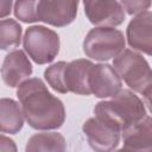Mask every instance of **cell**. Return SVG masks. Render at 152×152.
Here are the masks:
<instances>
[{
  "label": "cell",
  "mask_w": 152,
  "mask_h": 152,
  "mask_svg": "<svg viewBox=\"0 0 152 152\" xmlns=\"http://www.w3.org/2000/svg\"><path fill=\"white\" fill-rule=\"evenodd\" d=\"M40 0H15L14 2V15L23 23L30 24L39 21L38 10Z\"/></svg>",
  "instance_id": "obj_17"
},
{
  "label": "cell",
  "mask_w": 152,
  "mask_h": 152,
  "mask_svg": "<svg viewBox=\"0 0 152 152\" xmlns=\"http://www.w3.org/2000/svg\"><path fill=\"white\" fill-rule=\"evenodd\" d=\"M80 0H40L38 19L55 27L71 24L77 15Z\"/></svg>",
  "instance_id": "obj_8"
},
{
  "label": "cell",
  "mask_w": 152,
  "mask_h": 152,
  "mask_svg": "<svg viewBox=\"0 0 152 152\" xmlns=\"http://www.w3.org/2000/svg\"><path fill=\"white\" fill-rule=\"evenodd\" d=\"M12 4H13V0H1V11H0L1 19H5L11 13Z\"/></svg>",
  "instance_id": "obj_21"
},
{
  "label": "cell",
  "mask_w": 152,
  "mask_h": 152,
  "mask_svg": "<svg viewBox=\"0 0 152 152\" xmlns=\"http://www.w3.org/2000/svg\"><path fill=\"white\" fill-rule=\"evenodd\" d=\"M113 66L134 93L142 94L152 84V69L142 55L135 50L125 49L114 58Z\"/></svg>",
  "instance_id": "obj_4"
},
{
  "label": "cell",
  "mask_w": 152,
  "mask_h": 152,
  "mask_svg": "<svg viewBox=\"0 0 152 152\" xmlns=\"http://www.w3.org/2000/svg\"><path fill=\"white\" fill-rule=\"evenodd\" d=\"M21 26L14 19H2L0 23V48L1 50H8L20 44Z\"/></svg>",
  "instance_id": "obj_16"
},
{
  "label": "cell",
  "mask_w": 152,
  "mask_h": 152,
  "mask_svg": "<svg viewBox=\"0 0 152 152\" xmlns=\"http://www.w3.org/2000/svg\"><path fill=\"white\" fill-rule=\"evenodd\" d=\"M142 95H144V103L152 114V84L142 93Z\"/></svg>",
  "instance_id": "obj_22"
},
{
  "label": "cell",
  "mask_w": 152,
  "mask_h": 152,
  "mask_svg": "<svg viewBox=\"0 0 152 152\" xmlns=\"http://www.w3.org/2000/svg\"><path fill=\"white\" fill-rule=\"evenodd\" d=\"M84 13L95 26L115 27L124 23L125 10L118 0H83Z\"/></svg>",
  "instance_id": "obj_7"
},
{
  "label": "cell",
  "mask_w": 152,
  "mask_h": 152,
  "mask_svg": "<svg viewBox=\"0 0 152 152\" xmlns=\"http://www.w3.org/2000/svg\"><path fill=\"white\" fill-rule=\"evenodd\" d=\"M122 150L152 152V116L145 115L140 121L122 132Z\"/></svg>",
  "instance_id": "obj_13"
},
{
  "label": "cell",
  "mask_w": 152,
  "mask_h": 152,
  "mask_svg": "<svg viewBox=\"0 0 152 152\" xmlns=\"http://www.w3.org/2000/svg\"><path fill=\"white\" fill-rule=\"evenodd\" d=\"M89 146L100 152L118 148L121 139V129L113 124L99 118H89L82 126Z\"/></svg>",
  "instance_id": "obj_6"
},
{
  "label": "cell",
  "mask_w": 152,
  "mask_h": 152,
  "mask_svg": "<svg viewBox=\"0 0 152 152\" xmlns=\"http://www.w3.org/2000/svg\"><path fill=\"white\" fill-rule=\"evenodd\" d=\"M120 4L127 14L137 15L147 11L152 5V0H120Z\"/></svg>",
  "instance_id": "obj_19"
},
{
  "label": "cell",
  "mask_w": 152,
  "mask_h": 152,
  "mask_svg": "<svg viewBox=\"0 0 152 152\" xmlns=\"http://www.w3.org/2000/svg\"><path fill=\"white\" fill-rule=\"evenodd\" d=\"M32 74V65L23 50H13L4 58L1 77L10 88L19 87Z\"/></svg>",
  "instance_id": "obj_12"
},
{
  "label": "cell",
  "mask_w": 152,
  "mask_h": 152,
  "mask_svg": "<svg viewBox=\"0 0 152 152\" xmlns=\"http://www.w3.org/2000/svg\"><path fill=\"white\" fill-rule=\"evenodd\" d=\"M59 36L51 28L42 25L26 28L23 46L28 57L37 64L51 63L59 52Z\"/></svg>",
  "instance_id": "obj_5"
},
{
  "label": "cell",
  "mask_w": 152,
  "mask_h": 152,
  "mask_svg": "<svg viewBox=\"0 0 152 152\" xmlns=\"http://www.w3.org/2000/svg\"><path fill=\"white\" fill-rule=\"evenodd\" d=\"M93 65L94 63L86 58H78L66 63L62 75L65 91L77 95H90L89 77Z\"/></svg>",
  "instance_id": "obj_11"
},
{
  "label": "cell",
  "mask_w": 152,
  "mask_h": 152,
  "mask_svg": "<svg viewBox=\"0 0 152 152\" xmlns=\"http://www.w3.org/2000/svg\"><path fill=\"white\" fill-rule=\"evenodd\" d=\"M66 148V142L64 137L57 132H42L36 133L30 137L27 140L25 151L36 152V151H52V152H63Z\"/></svg>",
  "instance_id": "obj_15"
},
{
  "label": "cell",
  "mask_w": 152,
  "mask_h": 152,
  "mask_svg": "<svg viewBox=\"0 0 152 152\" xmlns=\"http://www.w3.org/2000/svg\"><path fill=\"white\" fill-rule=\"evenodd\" d=\"M89 87L93 95L99 99H106L116 95L122 89V82L113 65L99 63L91 68Z\"/></svg>",
  "instance_id": "obj_9"
},
{
  "label": "cell",
  "mask_w": 152,
  "mask_h": 152,
  "mask_svg": "<svg viewBox=\"0 0 152 152\" xmlns=\"http://www.w3.org/2000/svg\"><path fill=\"white\" fill-rule=\"evenodd\" d=\"M65 64H66V62L61 61V62H57V63L48 66L44 71V78L48 82V84L55 91L61 93V94H66L64 84H63V78H62L63 69H64Z\"/></svg>",
  "instance_id": "obj_18"
},
{
  "label": "cell",
  "mask_w": 152,
  "mask_h": 152,
  "mask_svg": "<svg viewBox=\"0 0 152 152\" xmlns=\"http://www.w3.org/2000/svg\"><path fill=\"white\" fill-rule=\"evenodd\" d=\"M124 33L114 27L96 26L91 28L83 40V52L87 57L104 62L115 58L125 50Z\"/></svg>",
  "instance_id": "obj_3"
},
{
  "label": "cell",
  "mask_w": 152,
  "mask_h": 152,
  "mask_svg": "<svg viewBox=\"0 0 152 152\" xmlns=\"http://www.w3.org/2000/svg\"><path fill=\"white\" fill-rule=\"evenodd\" d=\"M25 120L33 129H57L65 121L63 102L53 96L45 83L38 78H27L17 89Z\"/></svg>",
  "instance_id": "obj_1"
},
{
  "label": "cell",
  "mask_w": 152,
  "mask_h": 152,
  "mask_svg": "<svg viewBox=\"0 0 152 152\" xmlns=\"http://www.w3.org/2000/svg\"><path fill=\"white\" fill-rule=\"evenodd\" d=\"M25 115L19 104L13 99L2 97L0 101V126L1 133L17 134L24 126Z\"/></svg>",
  "instance_id": "obj_14"
},
{
  "label": "cell",
  "mask_w": 152,
  "mask_h": 152,
  "mask_svg": "<svg viewBox=\"0 0 152 152\" xmlns=\"http://www.w3.org/2000/svg\"><path fill=\"white\" fill-rule=\"evenodd\" d=\"M0 151L1 152H10V151H17V146L14 145V141L4 134L1 135V142H0Z\"/></svg>",
  "instance_id": "obj_20"
},
{
  "label": "cell",
  "mask_w": 152,
  "mask_h": 152,
  "mask_svg": "<svg viewBox=\"0 0 152 152\" xmlns=\"http://www.w3.org/2000/svg\"><path fill=\"white\" fill-rule=\"evenodd\" d=\"M126 38L133 50L152 56V12L137 14L126 28Z\"/></svg>",
  "instance_id": "obj_10"
},
{
  "label": "cell",
  "mask_w": 152,
  "mask_h": 152,
  "mask_svg": "<svg viewBox=\"0 0 152 152\" xmlns=\"http://www.w3.org/2000/svg\"><path fill=\"white\" fill-rule=\"evenodd\" d=\"M95 116H99L118 128L121 133L140 121L146 115L142 101L131 89H121L108 101H100L94 107Z\"/></svg>",
  "instance_id": "obj_2"
}]
</instances>
